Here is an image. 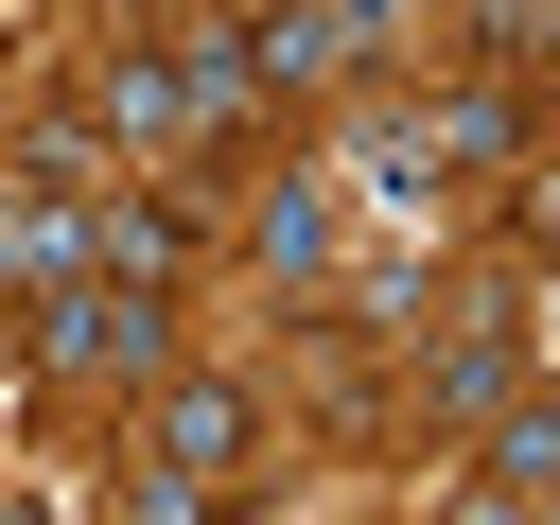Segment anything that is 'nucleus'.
I'll return each mask as SVG.
<instances>
[{"label": "nucleus", "mask_w": 560, "mask_h": 525, "mask_svg": "<svg viewBox=\"0 0 560 525\" xmlns=\"http://www.w3.org/2000/svg\"><path fill=\"white\" fill-rule=\"evenodd\" d=\"M18 332H35V368H70V385H158V368H175V280H105V262H88V280H52Z\"/></svg>", "instance_id": "nucleus-1"}, {"label": "nucleus", "mask_w": 560, "mask_h": 525, "mask_svg": "<svg viewBox=\"0 0 560 525\" xmlns=\"http://www.w3.org/2000/svg\"><path fill=\"white\" fill-rule=\"evenodd\" d=\"M88 122H105V140H140V158H175V140L210 122V105H192V52H175V35H122V52L88 70Z\"/></svg>", "instance_id": "nucleus-2"}, {"label": "nucleus", "mask_w": 560, "mask_h": 525, "mask_svg": "<svg viewBox=\"0 0 560 525\" xmlns=\"http://www.w3.org/2000/svg\"><path fill=\"white\" fill-rule=\"evenodd\" d=\"M508 385H525V315L490 298V315H455V332H438V368H420V420H438V438H472Z\"/></svg>", "instance_id": "nucleus-3"}, {"label": "nucleus", "mask_w": 560, "mask_h": 525, "mask_svg": "<svg viewBox=\"0 0 560 525\" xmlns=\"http://www.w3.org/2000/svg\"><path fill=\"white\" fill-rule=\"evenodd\" d=\"M508 158H525V88H508V70L420 105V175H508Z\"/></svg>", "instance_id": "nucleus-4"}, {"label": "nucleus", "mask_w": 560, "mask_h": 525, "mask_svg": "<svg viewBox=\"0 0 560 525\" xmlns=\"http://www.w3.org/2000/svg\"><path fill=\"white\" fill-rule=\"evenodd\" d=\"M88 262H105V280H192V210L105 175V192H88Z\"/></svg>", "instance_id": "nucleus-5"}, {"label": "nucleus", "mask_w": 560, "mask_h": 525, "mask_svg": "<svg viewBox=\"0 0 560 525\" xmlns=\"http://www.w3.org/2000/svg\"><path fill=\"white\" fill-rule=\"evenodd\" d=\"M542 490H560V402L508 385V402L472 420V508H542Z\"/></svg>", "instance_id": "nucleus-6"}, {"label": "nucleus", "mask_w": 560, "mask_h": 525, "mask_svg": "<svg viewBox=\"0 0 560 525\" xmlns=\"http://www.w3.org/2000/svg\"><path fill=\"white\" fill-rule=\"evenodd\" d=\"M245 245H262V262H280V280H315V262H332V192H315V175H280V192H262V228H245Z\"/></svg>", "instance_id": "nucleus-7"}]
</instances>
